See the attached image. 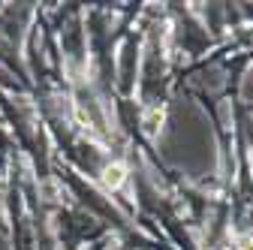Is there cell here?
Segmentation results:
<instances>
[{
  "label": "cell",
  "mask_w": 253,
  "mask_h": 250,
  "mask_svg": "<svg viewBox=\"0 0 253 250\" xmlns=\"http://www.w3.org/2000/svg\"><path fill=\"white\" fill-rule=\"evenodd\" d=\"M121 181H124V169H121V166H109V169H106V184H109V187H118Z\"/></svg>",
  "instance_id": "1"
},
{
  "label": "cell",
  "mask_w": 253,
  "mask_h": 250,
  "mask_svg": "<svg viewBox=\"0 0 253 250\" xmlns=\"http://www.w3.org/2000/svg\"><path fill=\"white\" fill-rule=\"evenodd\" d=\"M244 250H253V244H247V247H244Z\"/></svg>",
  "instance_id": "2"
}]
</instances>
